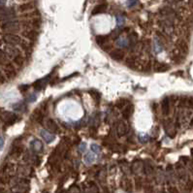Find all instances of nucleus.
<instances>
[{
    "instance_id": "f3484780",
    "label": "nucleus",
    "mask_w": 193,
    "mask_h": 193,
    "mask_svg": "<svg viewBox=\"0 0 193 193\" xmlns=\"http://www.w3.org/2000/svg\"><path fill=\"white\" fill-rule=\"evenodd\" d=\"M110 55L111 58L113 59H115L117 61H121L124 59V56H125V54H124V52L121 51V50H117V51H113L110 52Z\"/></svg>"
},
{
    "instance_id": "0eeeda50",
    "label": "nucleus",
    "mask_w": 193,
    "mask_h": 193,
    "mask_svg": "<svg viewBox=\"0 0 193 193\" xmlns=\"http://www.w3.org/2000/svg\"><path fill=\"white\" fill-rule=\"evenodd\" d=\"M4 42L7 45H11V46H16V45H20L22 43V40L19 36L16 35L14 33H10L4 36L3 38Z\"/></svg>"
},
{
    "instance_id": "6ab92c4d",
    "label": "nucleus",
    "mask_w": 193,
    "mask_h": 193,
    "mask_svg": "<svg viewBox=\"0 0 193 193\" xmlns=\"http://www.w3.org/2000/svg\"><path fill=\"white\" fill-rule=\"evenodd\" d=\"M19 173L24 178H27V177H30L32 175L33 170H32V168H30L28 166H22V167H19Z\"/></svg>"
},
{
    "instance_id": "58836bf2",
    "label": "nucleus",
    "mask_w": 193,
    "mask_h": 193,
    "mask_svg": "<svg viewBox=\"0 0 193 193\" xmlns=\"http://www.w3.org/2000/svg\"><path fill=\"white\" fill-rule=\"evenodd\" d=\"M138 3V0H128V2H127V5L128 7H132V6H135V5H137Z\"/></svg>"
},
{
    "instance_id": "2eb2a0df",
    "label": "nucleus",
    "mask_w": 193,
    "mask_h": 193,
    "mask_svg": "<svg viewBox=\"0 0 193 193\" xmlns=\"http://www.w3.org/2000/svg\"><path fill=\"white\" fill-rule=\"evenodd\" d=\"M177 50L185 56L188 52V44L186 43V41L185 40L179 41V43L177 44Z\"/></svg>"
},
{
    "instance_id": "423d86ee",
    "label": "nucleus",
    "mask_w": 193,
    "mask_h": 193,
    "mask_svg": "<svg viewBox=\"0 0 193 193\" xmlns=\"http://www.w3.org/2000/svg\"><path fill=\"white\" fill-rule=\"evenodd\" d=\"M130 169H131V173L134 175L144 174V160L141 159L134 160L130 166Z\"/></svg>"
},
{
    "instance_id": "f704fd0d",
    "label": "nucleus",
    "mask_w": 193,
    "mask_h": 193,
    "mask_svg": "<svg viewBox=\"0 0 193 193\" xmlns=\"http://www.w3.org/2000/svg\"><path fill=\"white\" fill-rule=\"evenodd\" d=\"M168 193H179V190L174 185H168Z\"/></svg>"
},
{
    "instance_id": "2f4dec72",
    "label": "nucleus",
    "mask_w": 193,
    "mask_h": 193,
    "mask_svg": "<svg viewBox=\"0 0 193 193\" xmlns=\"http://www.w3.org/2000/svg\"><path fill=\"white\" fill-rule=\"evenodd\" d=\"M185 191L186 192H191L193 190V181L191 179H188L187 181H185Z\"/></svg>"
},
{
    "instance_id": "37998d69",
    "label": "nucleus",
    "mask_w": 193,
    "mask_h": 193,
    "mask_svg": "<svg viewBox=\"0 0 193 193\" xmlns=\"http://www.w3.org/2000/svg\"><path fill=\"white\" fill-rule=\"evenodd\" d=\"M79 149H80V152H84L85 150V143H82V144L80 145V147H79Z\"/></svg>"
},
{
    "instance_id": "f03ea898",
    "label": "nucleus",
    "mask_w": 193,
    "mask_h": 193,
    "mask_svg": "<svg viewBox=\"0 0 193 193\" xmlns=\"http://www.w3.org/2000/svg\"><path fill=\"white\" fill-rule=\"evenodd\" d=\"M0 119L5 123V126H12L13 124L17 122L19 119V117L16 113H10V112H2V113H0Z\"/></svg>"
},
{
    "instance_id": "a19ab883",
    "label": "nucleus",
    "mask_w": 193,
    "mask_h": 193,
    "mask_svg": "<svg viewBox=\"0 0 193 193\" xmlns=\"http://www.w3.org/2000/svg\"><path fill=\"white\" fill-rule=\"evenodd\" d=\"M6 82V78L4 75H2L1 73H0V85H2Z\"/></svg>"
},
{
    "instance_id": "a18cd8bd",
    "label": "nucleus",
    "mask_w": 193,
    "mask_h": 193,
    "mask_svg": "<svg viewBox=\"0 0 193 193\" xmlns=\"http://www.w3.org/2000/svg\"><path fill=\"white\" fill-rule=\"evenodd\" d=\"M29 87V85H20V89H21V91H26L27 90V88Z\"/></svg>"
},
{
    "instance_id": "b1692460",
    "label": "nucleus",
    "mask_w": 193,
    "mask_h": 193,
    "mask_svg": "<svg viewBox=\"0 0 193 193\" xmlns=\"http://www.w3.org/2000/svg\"><path fill=\"white\" fill-rule=\"evenodd\" d=\"M106 10H107V5L106 4H99L93 9L92 15H98V14H101V13H105Z\"/></svg>"
},
{
    "instance_id": "7ed1b4c3",
    "label": "nucleus",
    "mask_w": 193,
    "mask_h": 193,
    "mask_svg": "<svg viewBox=\"0 0 193 193\" xmlns=\"http://www.w3.org/2000/svg\"><path fill=\"white\" fill-rule=\"evenodd\" d=\"M3 28L9 33H15L19 29V22L16 19L7 20L3 24Z\"/></svg>"
},
{
    "instance_id": "4468645a",
    "label": "nucleus",
    "mask_w": 193,
    "mask_h": 193,
    "mask_svg": "<svg viewBox=\"0 0 193 193\" xmlns=\"http://www.w3.org/2000/svg\"><path fill=\"white\" fill-rule=\"evenodd\" d=\"M133 112H134V105L129 103L128 105H126L125 107H124L123 112H122V116L126 120H128V119H131V117L133 115Z\"/></svg>"
},
{
    "instance_id": "a211bd4d",
    "label": "nucleus",
    "mask_w": 193,
    "mask_h": 193,
    "mask_svg": "<svg viewBox=\"0 0 193 193\" xmlns=\"http://www.w3.org/2000/svg\"><path fill=\"white\" fill-rule=\"evenodd\" d=\"M169 65L163 63V62H156L154 65H153V69L155 72H158V73H162V72H166L169 70Z\"/></svg>"
},
{
    "instance_id": "cd10ccee",
    "label": "nucleus",
    "mask_w": 193,
    "mask_h": 193,
    "mask_svg": "<svg viewBox=\"0 0 193 193\" xmlns=\"http://www.w3.org/2000/svg\"><path fill=\"white\" fill-rule=\"evenodd\" d=\"M40 156L37 152H32V157H31V164L34 166H39L40 165Z\"/></svg>"
},
{
    "instance_id": "c9c22d12",
    "label": "nucleus",
    "mask_w": 193,
    "mask_h": 193,
    "mask_svg": "<svg viewBox=\"0 0 193 193\" xmlns=\"http://www.w3.org/2000/svg\"><path fill=\"white\" fill-rule=\"evenodd\" d=\"M25 107V104L24 103H18V104H15L13 106V109L17 112H19V111H22V109H24Z\"/></svg>"
},
{
    "instance_id": "79ce46f5",
    "label": "nucleus",
    "mask_w": 193,
    "mask_h": 193,
    "mask_svg": "<svg viewBox=\"0 0 193 193\" xmlns=\"http://www.w3.org/2000/svg\"><path fill=\"white\" fill-rule=\"evenodd\" d=\"M117 21H118V25H121L123 24V18L122 17H117Z\"/></svg>"
},
{
    "instance_id": "4be33fe9",
    "label": "nucleus",
    "mask_w": 193,
    "mask_h": 193,
    "mask_svg": "<svg viewBox=\"0 0 193 193\" xmlns=\"http://www.w3.org/2000/svg\"><path fill=\"white\" fill-rule=\"evenodd\" d=\"M118 46L120 47V48H129V40L128 38L126 37H119L118 39Z\"/></svg>"
},
{
    "instance_id": "393cba45",
    "label": "nucleus",
    "mask_w": 193,
    "mask_h": 193,
    "mask_svg": "<svg viewBox=\"0 0 193 193\" xmlns=\"http://www.w3.org/2000/svg\"><path fill=\"white\" fill-rule=\"evenodd\" d=\"M8 63H10L8 54L6 53V52H3V51L0 50V64L3 65V66H6Z\"/></svg>"
},
{
    "instance_id": "39448f33",
    "label": "nucleus",
    "mask_w": 193,
    "mask_h": 193,
    "mask_svg": "<svg viewBox=\"0 0 193 193\" xmlns=\"http://www.w3.org/2000/svg\"><path fill=\"white\" fill-rule=\"evenodd\" d=\"M155 166L153 162L150 159L144 160V175L152 178L155 174Z\"/></svg>"
},
{
    "instance_id": "72a5a7b5",
    "label": "nucleus",
    "mask_w": 193,
    "mask_h": 193,
    "mask_svg": "<svg viewBox=\"0 0 193 193\" xmlns=\"http://www.w3.org/2000/svg\"><path fill=\"white\" fill-rule=\"evenodd\" d=\"M68 192H69V193H82V190H81V188L79 185H74L69 188V191H68Z\"/></svg>"
},
{
    "instance_id": "5701e85b",
    "label": "nucleus",
    "mask_w": 193,
    "mask_h": 193,
    "mask_svg": "<svg viewBox=\"0 0 193 193\" xmlns=\"http://www.w3.org/2000/svg\"><path fill=\"white\" fill-rule=\"evenodd\" d=\"M32 119H33L34 120H35V121L39 122V123H42L43 119H44V113L41 112L40 109H37L35 112H34L33 116H32Z\"/></svg>"
},
{
    "instance_id": "20e7f679",
    "label": "nucleus",
    "mask_w": 193,
    "mask_h": 193,
    "mask_svg": "<svg viewBox=\"0 0 193 193\" xmlns=\"http://www.w3.org/2000/svg\"><path fill=\"white\" fill-rule=\"evenodd\" d=\"M164 130L166 135L169 138H175L177 135V128L175 127L174 122H172V120H166L164 123Z\"/></svg>"
},
{
    "instance_id": "e433bc0d",
    "label": "nucleus",
    "mask_w": 193,
    "mask_h": 193,
    "mask_svg": "<svg viewBox=\"0 0 193 193\" xmlns=\"http://www.w3.org/2000/svg\"><path fill=\"white\" fill-rule=\"evenodd\" d=\"M149 139H150V137L147 135H139V141L141 143H146V142L149 141Z\"/></svg>"
},
{
    "instance_id": "412c9836",
    "label": "nucleus",
    "mask_w": 193,
    "mask_h": 193,
    "mask_svg": "<svg viewBox=\"0 0 193 193\" xmlns=\"http://www.w3.org/2000/svg\"><path fill=\"white\" fill-rule=\"evenodd\" d=\"M31 150L33 152H40L43 150V146H42L41 142L36 140V139L33 140L31 142Z\"/></svg>"
},
{
    "instance_id": "aec40b11",
    "label": "nucleus",
    "mask_w": 193,
    "mask_h": 193,
    "mask_svg": "<svg viewBox=\"0 0 193 193\" xmlns=\"http://www.w3.org/2000/svg\"><path fill=\"white\" fill-rule=\"evenodd\" d=\"M108 40H109V37H108L107 35H98V36L96 37V43H97L103 50L105 49V46L107 45Z\"/></svg>"
},
{
    "instance_id": "9d476101",
    "label": "nucleus",
    "mask_w": 193,
    "mask_h": 193,
    "mask_svg": "<svg viewBox=\"0 0 193 193\" xmlns=\"http://www.w3.org/2000/svg\"><path fill=\"white\" fill-rule=\"evenodd\" d=\"M45 127H46L47 131H49L52 134H56V133L59 132V127L58 125V123L52 119H49L46 120V122H45Z\"/></svg>"
},
{
    "instance_id": "9b49d317",
    "label": "nucleus",
    "mask_w": 193,
    "mask_h": 193,
    "mask_svg": "<svg viewBox=\"0 0 193 193\" xmlns=\"http://www.w3.org/2000/svg\"><path fill=\"white\" fill-rule=\"evenodd\" d=\"M120 185H121L122 189L125 191V192H127V193H131V192L134 191V185H133V183H132V180L129 179L127 177L123 178V179H121Z\"/></svg>"
},
{
    "instance_id": "09e8293b",
    "label": "nucleus",
    "mask_w": 193,
    "mask_h": 193,
    "mask_svg": "<svg viewBox=\"0 0 193 193\" xmlns=\"http://www.w3.org/2000/svg\"><path fill=\"white\" fill-rule=\"evenodd\" d=\"M157 193H167V192H166V191H165L164 189H162V190H160V191H158Z\"/></svg>"
},
{
    "instance_id": "c756f323",
    "label": "nucleus",
    "mask_w": 193,
    "mask_h": 193,
    "mask_svg": "<svg viewBox=\"0 0 193 193\" xmlns=\"http://www.w3.org/2000/svg\"><path fill=\"white\" fill-rule=\"evenodd\" d=\"M89 94L91 95L93 97V100L96 104H99L100 103V101H101V94L96 91V90H92V91H89Z\"/></svg>"
},
{
    "instance_id": "de8ad7c7",
    "label": "nucleus",
    "mask_w": 193,
    "mask_h": 193,
    "mask_svg": "<svg viewBox=\"0 0 193 193\" xmlns=\"http://www.w3.org/2000/svg\"><path fill=\"white\" fill-rule=\"evenodd\" d=\"M189 5H190L191 8L193 9V0H189Z\"/></svg>"
},
{
    "instance_id": "6e6552de",
    "label": "nucleus",
    "mask_w": 193,
    "mask_h": 193,
    "mask_svg": "<svg viewBox=\"0 0 193 193\" xmlns=\"http://www.w3.org/2000/svg\"><path fill=\"white\" fill-rule=\"evenodd\" d=\"M117 134L119 137H122V136H125L129 133V125L128 123L125 121H119V123L117 124Z\"/></svg>"
},
{
    "instance_id": "1a4fd4ad",
    "label": "nucleus",
    "mask_w": 193,
    "mask_h": 193,
    "mask_svg": "<svg viewBox=\"0 0 193 193\" xmlns=\"http://www.w3.org/2000/svg\"><path fill=\"white\" fill-rule=\"evenodd\" d=\"M4 74L8 80H12V79L17 77L18 72L16 71V68L12 63H8L6 66H4Z\"/></svg>"
},
{
    "instance_id": "c03bdc74",
    "label": "nucleus",
    "mask_w": 193,
    "mask_h": 193,
    "mask_svg": "<svg viewBox=\"0 0 193 193\" xmlns=\"http://www.w3.org/2000/svg\"><path fill=\"white\" fill-rule=\"evenodd\" d=\"M35 99H36V94H32L29 96L28 102H33V101H35Z\"/></svg>"
},
{
    "instance_id": "473e14b6",
    "label": "nucleus",
    "mask_w": 193,
    "mask_h": 193,
    "mask_svg": "<svg viewBox=\"0 0 193 193\" xmlns=\"http://www.w3.org/2000/svg\"><path fill=\"white\" fill-rule=\"evenodd\" d=\"M185 108L193 110V96H186V104Z\"/></svg>"
},
{
    "instance_id": "c85d7f7f",
    "label": "nucleus",
    "mask_w": 193,
    "mask_h": 193,
    "mask_svg": "<svg viewBox=\"0 0 193 193\" xmlns=\"http://www.w3.org/2000/svg\"><path fill=\"white\" fill-rule=\"evenodd\" d=\"M13 62H14V64H15L16 66H18V67H22V66L25 65V58L20 54V55L17 56V58H15L13 59Z\"/></svg>"
},
{
    "instance_id": "49530a36",
    "label": "nucleus",
    "mask_w": 193,
    "mask_h": 193,
    "mask_svg": "<svg viewBox=\"0 0 193 193\" xmlns=\"http://www.w3.org/2000/svg\"><path fill=\"white\" fill-rule=\"evenodd\" d=\"M2 146H3V139L0 137V149L2 147Z\"/></svg>"
},
{
    "instance_id": "bb28decb",
    "label": "nucleus",
    "mask_w": 193,
    "mask_h": 193,
    "mask_svg": "<svg viewBox=\"0 0 193 193\" xmlns=\"http://www.w3.org/2000/svg\"><path fill=\"white\" fill-rule=\"evenodd\" d=\"M129 103H130V101H129L128 99L120 98V99H119V100L117 101L116 106H117V108H119V109H122V108L125 107L126 105H128Z\"/></svg>"
},
{
    "instance_id": "ddd939ff",
    "label": "nucleus",
    "mask_w": 193,
    "mask_h": 193,
    "mask_svg": "<svg viewBox=\"0 0 193 193\" xmlns=\"http://www.w3.org/2000/svg\"><path fill=\"white\" fill-rule=\"evenodd\" d=\"M51 77H52V75L50 74L49 76H46L45 78L41 79V80L37 81L36 83H34V84H33V87H34V89L37 90V91H40V90L43 89L44 86L47 85V83L49 82V80H50V78H51Z\"/></svg>"
},
{
    "instance_id": "3c124183",
    "label": "nucleus",
    "mask_w": 193,
    "mask_h": 193,
    "mask_svg": "<svg viewBox=\"0 0 193 193\" xmlns=\"http://www.w3.org/2000/svg\"><path fill=\"white\" fill-rule=\"evenodd\" d=\"M179 1H180V0H179Z\"/></svg>"
},
{
    "instance_id": "7c9ffc66",
    "label": "nucleus",
    "mask_w": 193,
    "mask_h": 193,
    "mask_svg": "<svg viewBox=\"0 0 193 193\" xmlns=\"http://www.w3.org/2000/svg\"><path fill=\"white\" fill-rule=\"evenodd\" d=\"M85 159V163L86 164H91L94 161V159H95V155H94L93 152H88V153H86Z\"/></svg>"
},
{
    "instance_id": "ea45409f",
    "label": "nucleus",
    "mask_w": 193,
    "mask_h": 193,
    "mask_svg": "<svg viewBox=\"0 0 193 193\" xmlns=\"http://www.w3.org/2000/svg\"><path fill=\"white\" fill-rule=\"evenodd\" d=\"M91 151L94 152L95 153H97L99 152V146L97 145H95V144H92L91 145Z\"/></svg>"
},
{
    "instance_id": "8fccbe9b",
    "label": "nucleus",
    "mask_w": 193,
    "mask_h": 193,
    "mask_svg": "<svg viewBox=\"0 0 193 193\" xmlns=\"http://www.w3.org/2000/svg\"><path fill=\"white\" fill-rule=\"evenodd\" d=\"M5 3V0H0V5H3Z\"/></svg>"
},
{
    "instance_id": "dca6fc26",
    "label": "nucleus",
    "mask_w": 193,
    "mask_h": 193,
    "mask_svg": "<svg viewBox=\"0 0 193 193\" xmlns=\"http://www.w3.org/2000/svg\"><path fill=\"white\" fill-rule=\"evenodd\" d=\"M40 134H41V136H42V138L45 140V142L48 143V144L52 143V142L55 139L54 134H52V133H51V132H49V131L44 130V129L41 130Z\"/></svg>"
},
{
    "instance_id": "4c0bfd02",
    "label": "nucleus",
    "mask_w": 193,
    "mask_h": 193,
    "mask_svg": "<svg viewBox=\"0 0 193 193\" xmlns=\"http://www.w3.org/2000/svg\"><path fill=\"white\" fill-rule=\"evenodd\" d=\"M145 190H146V193H154V188L152 185H147Z\"/></svg>"
},
{
    "instance_id": "f8f14e48",
    "label": "nucleus",
    "mask_w": 193,
    "mask_h": 193,
    "mask_svg": "<svg viewBox=\"0 0 193 193\" xmlns=\"http://www.w3.org/2000/svg\"><path fill=\"white\" fill-rule=\"evenodd\" d=\"M161 111L164 116H168L171 111V100L169 97H164L161 101Z\"/></svg>"
},
{
    "instance_id": "a878e982",
    "label": "nucleus",
    "mask_w": 193,
    "mask_h": 193,
    "mask_svg": "<svg viewBox=\"0 0 193 193\" xmlns=\"http://www.w3.org/2000/svg\"><path fill=\"white\" fill-rule=\"evenodd\" d=\"M34 8H35V5L31 2H29V3H25V4L19 5V10L20 11V12H27V11L33 10Z\"/></svg>"
},
{
    "instance_id": "f257e3e1",
    "label": "nucleus",
    "mask_w": 193,
    "mask_h": 193,
    "mask_svg": "<svg viewBox=\"0 0 193 193\" xmlns=\"http://www.w3.org/2000/svg\"><path fill=\"white\" fill-rule=\"evenodd\" d=\"M159 17L160 19H167L173 21L179 19L178 13L170 6H164L159 10Z\"/></svg>"
}]
</instances>
